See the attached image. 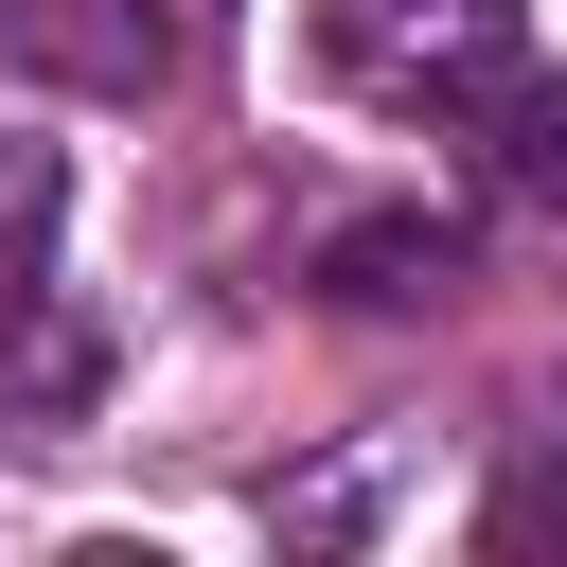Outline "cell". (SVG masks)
<instances>
[{"mask_svg": "<svg viewBox=\"0 0 567 567\" xmlns=\"http://www.w3.org/2000/svg\"><path fill=\"white\" fill-rule=\"evenodd\" d=\"M532 53V0H319V71L372 106H478Z\"/></svg>", "mask_w": 567, "mask_h": 567, "instance_id": "1", "label": "cell"}, {"mask_svg": "<svg viewBox=\"0 0 567 567\" xmlns=\"http://www.w3.org/2000/svg\"><path fill=\"white\" fill-rule=\"evenodd\" d=\"M195 35H213V0H0V53H18L35 89H89V106L177 89Z\"/></svg>", "mask_w": 567, "mask_h": 567, "instance_id": "2", "label": "cell"}, {"mask_svg": "<svg viewBox=\"0 0 567 567\" xmlns=\"http://www.w3.org/2000/svg\"><path fill=\"white\" fill-rule=\"evenodd\" d=\"M89 390H106V337H89V319L35 284V301L0 319V425H71Z\"/></svg>", "mask_w": 567, "mask_h": 567, "instance_id": "3", "label": "cell"}, {"mask_svg": "<svg viewBox=\"0 0 567 567\" xmlns=\"http://www.w3.org/2000/svg\"><path fill=\"white\" fill-rule=\"evenodd\" d=\"M478 177L567 230V89H549V71H496V89H478Z\"/></svg>", "mask_w": 567, "mask_h": 567, "instance_id": "4", "label": "cell"}, {"mask_svg": "<svg viewBox=\"0 0 567 567\" xmlns=\"http://www.w3.org/2000/svg\"><path fill=\"white\" fill-rule=\"evenodd\" d=\"M319 284H337V301H443V284H461V230L372 213V230H337V248H319Z\"/></svg>", "mask_w": 567, "mask_h": 567, "instance_id": "5", "label": "cell"}, {"mask_svg": "<svg viewBox=\"0 0 567 567\" xmlns=\"http://www.w3.org/2000/svg\"><path fill=\"white\" fill-rule=\"evenodd\" d=\"M53 213H71V177H53V142H0V319L53 284Z\"/></svg>", "mask_w": 567, "mask_h": 567, "instance_id": "6", "label": "cell"}, {"mask_svg": "<svg viewBox=\"0 0 567 567\" xmlns=\"http://www.w3.org/2000/svg\"><path fill=\"white\" fill-rule=\"evenodd\" d=\"M478 532H496V549H549V532H567V461H514V478H496V514H478Z\"/></svg>", "mask_w": 567, "mask_h": 567, "instance_id": "7", "label": "cell"}]
</instances>
